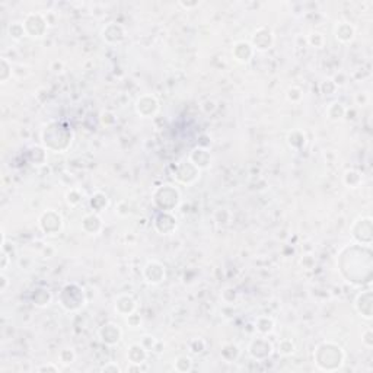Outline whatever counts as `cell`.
Here are the masks:
<instances>
[{"label": "cell", "instance_id": "obj_16", "mask_svg": "<svg viewBox=\"0 0 373 373\" xmlns=\"http://www.w3.org/2000/svg\"><path fill=\"white\" fill-rule=\"evenodd\" d=\"M279 351L284 354V356H287V354H292V353H295V346H293V343L290 341V340H283L280 344H279Z\"/></svg>", "mask_w": 373, "mask_h": 373}, {"label": "cell", "instance_id": "obj_9", "mask_svg": "<svg viewBox=\"0 0 373 373\" xmlns=\"http://www.w3.org/2000/svg\"><path fill=\"white\" fill-rule=\"evenodd\" d=\"M136 309V302L131 296H127V295H123L120 296L116 300V310L120 312L121 315L127 316V315H131Z\"/></svg>", "mask_w": 373, "mask_h": 373}, {"label": "cell", "instance_id": "obj_11", "mask_svg": "<svg viewBox=\"0 0 373 373\" xmlns=\"http://www.w3.org/2000/svg\"><path fill=\"white\" fill-rule=\"evenodd\" d=\"M129 359L131 363H137V364L143 363L146 359V347L140 344H133L129 350Z\"/></svg>", "mask_w": 373, "mask_h": 373}, {"label": "cell", "instance_id": "obj_2", "mask_svg": "<svg viewBox=\"0 0 373 373\" xmlns=\"http://www.w3.org/2000/svg\"><path fill=\"white\" fill-rule=\"evenodd\" d=\"M39 226H41V229L45 232L47 235H56L57 232H60V229H62L63 220H62V216L57 211L48 210V211H45L41 216Z\"/></svg>", "mask_w": 373, "mask_h": 373}, {"label": "cell", "instance_id": "obj_19", "mask_svg": "<svg viewBox=\"0 0 373 373\" xmlns=\"http://www.w3.org/2000/svg\"><path fill=\"white\" fill-rule=\"evenodd\" d=\"M110 369H113L114 372H120V367H118L117 364H114V366H105V367H102L103 372H106V370H110Z\"/></svg>", "mask_w": 373, "mask_h": 373}, {"label": "cell", "instance_id": "obj_7", "mask_svg": "<svg viewBox=\"0 0 373 373\" xmlns=\"http://www.w3.org/2000/svg\"><path fill=\"white\" fill-rule=\"evenodd\" d=\"M99 335H101L102 341H105L106 344H116L121 338V330L114 322H108L101 328Z\"/></svg>", "mask_w": 373, "mask_h": 373}, {"label": "cell", "instance_id": "obj_13", "mask_svg": "<svg viewBox=\"0 0 373 373\" xmlns=\"http://www.w3.org/2000/svg\"><path fill=\"white\" fill-rule=\"evenodd\" d=\"M195 152L200 154V159L194 161L193 164L197 168H207L210 165V154L204 149H195Z\"/></svg>", "mask_w": 373, "mask_h": 373}, {"label": "cell", "instance_id": "obj_6", "mask_svg": "<svg viewBox=\"0 0 373 373\" xmlns=\"http://www.w3.org/2000/svg\"><path fill=\"white\" fill-rule=\"evenodd\" d=\"M232 54L235 56V59L239 62V63H248L252 56H254V47L249 44V42H245V41H239L235 44Z\"/></svg>", "mask_w": 373, "mask_h": 373}, {"label": "cell", "instance_id": "obj_15", "mask_svg": "<svg viewBox=\"0 0 373 373\" xmlns=\"http://www.w3.org/2000/svg\"><path fill=\"white\" fill-rule=\"evenodd\" d=\"M308 41L310 45H313V47H316V48H321L322 45H324V42H325V38H324V35L319 34V32H312V34L309 35Z\"/></svg>", "mask_w": 373, "mask_h": 373}, {"label": "cell", "instance_id": "obj_5", "mask_svg": "<svg viewBox=\"0 0 373 373\" xmlns=\"http://www.w3.org/2000/svg\"><path fill=\"white\" fill-rule=\"evenodd\" d=\"M157 108H159V105H157V101H156V98L152 96V95H144L142 96L137 102H136V110H137V113L143 117H152L156 114V111H157Z\"/></svg>", "mask_w": 373, "mask_h": 373}, {"label": "cell", "instance_id": "obj_3", "mask_svg": "<svg viewBox=\"0 0 373 373\" xmlns=\"http://www.w3.org/2000/svg\"><path fill=\"white\" fill-rule=\"evenodd\" d=\"M274 42V35L269 28L265 26H261L255 31V34L252 35V47L255 50H261V51H265L271 48Z\"/></svg>", "mask_w": 373, "mask_h": 373}, {"label": "cell", "instance_id": "obj_1", "mask_svg": "<svg viewBox=\"0 0 373 373\" xmlns=\"http://www.w3.org/2000/svg\"><path fill=\"white\" fill-rule=\"evenodd\" d=\"M24 28L26 35L32 38H41L45 34L48 24L45 16H42L41 13H29L24 21Z\"/></svg>", "mask_w": 373, "mask_h": 373}, {"label": "cell", "instance_id": "obj_10", "mask_svg": "<svg viewBox=\"0 0 373 373\" xmlns=\"http://www.w3.org/2000/svg\"><path fill=\"white\" fill-rule=\"evenodd\" d=\"M335 37L341 42H348L354 38V28L348 22H340L335 26Z\"/></svg>", "mask_w": 373, "mask_h": 373}, {"label": "cell", "instance_id": "obj_4", "mask_svg": "<svg viewBox=\"0 0 373 373\" xmlns=\"http://www.w3.org/2000/svg\"><path fill=\"white\" fill-rule=\"evenodd\" d=\"M144 277L149 283L157 284L165 280V267L161 262L152 261L144 267Z\"/></svg>", "mask_w": 373, "mask_h": 373}, {"label": "cell", "instance_id": "obj_12", "mask_svg": "<svg viewBox=\"0 0 373 373\" xmlns=\"http://www.w3.org/2000/svg\"><path fill=\"white\" fill-rule=\"evenodd\" d=\"M9 34H11V37L15 39H21L22 37H25L26 32L25 28H24V24H21V22H13L12 25L9 26Z\"/></svg>", "mask_w": 373, "mask_h": 373}, {"label": "cell", "instance_id": "obj_8", "mask_svg": "<svg viewBox=\"0 0 373 373\" xmlns=\"http://www.w3.org/2000/svg\"><path fill=\"white\" fill-rule=\"evenodd\" d=\"M102 35L103 39H106L108 42H120L124 38V28L116 22H111L103 28Z\"/></svg>", "mask_w": 373, "mask_h": 373}, {"label": "cell", "instance_id": "obj_17", "mask_svg": "<svg viewBox=\"0 0 373 373\" xmlns=\"http://www.w3.org/2000/svg\"><path fill=\"white\" fill-rule=\"evenodd\" d=\"M0 280H2V287H0V290H2V292H5V290H6V286L9 284V282H8V277H6L5 274H2V276H0Z\"/></svg>", "mask_w": 373, "mask_h": 373}, {"label": "cell", "instance_id": "obj_14", "mask_svg": "<svg viewBox=\"0 0 373 373\" xmlns=\"http://www.w3.org/2000/svg\"><path fill=\"white\" fill-rule=\"evenodd\" d=\"M331 108H333V110H335V113H330V114H328L330 120L338 121V120H341V118L344 117V113H346V110H344V106H343V105H341L340 102L331 103Z\"/></svg>", "mask_w": 373, "mask_h": 373}, {"label": "cell", "instance_id": "obj_18", "mask_svg": "<svg viewBox=\"0 0 373 373\" xmlns=\"http://www.w3.org/2000/svg\"><path fill=\"white\" fill-rule=\"evenodd\" d=\"M44 370H52V372H59V369H57L56 366H51V364H48V366H41V367H38V372H44Z\"/></svg>", "mask_w": 373, "mask_h": 373}]
</instances>
